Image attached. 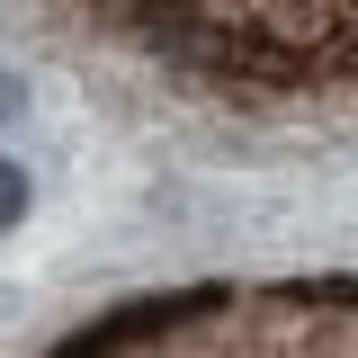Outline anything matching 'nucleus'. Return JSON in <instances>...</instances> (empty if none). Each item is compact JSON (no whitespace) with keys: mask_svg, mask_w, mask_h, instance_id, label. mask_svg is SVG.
<instances>
[{"mask_svg":"<svg viewBox=\"0 0 358 358\" xmlns=\"http://www.w3.org/2000/svg\"><path fill=\"white\" fill-rule=\"evenodd\" d=\"M322 296L331 305H358V278H322Z\"/></svg>","mask_w":358,"mask_h":358,"instance_id":"nucleus-3","label":"nucleus"},{"mask_svg":"<svg viewBox=\"0 0 358 358\" xmlns=\"http://www.w3.org/2000/svg\"><path fill=\"white\" fill-rule=\"evenodd\" d=\"M27 206H36V179L0 152V233H18V224H27Z\"/></svg>","mask_w":358,"mask_h":358,"instance_id":"nucleus-1","label":"nucleus"},{"mask_svg":"<svg viewBox=\"0 0 358 358\" xmlns=\"http://www.w3.org/2000/svg\"><path fill=\"white\" fill-rule=\"evenodd\" d=\"M18 108H27V81H18V72H0V126H9Z\"/></svg>","mask_w":358,"mask_h":358,"instance_id":"nucleus-2","label":"nucleus"}]
</instances>
